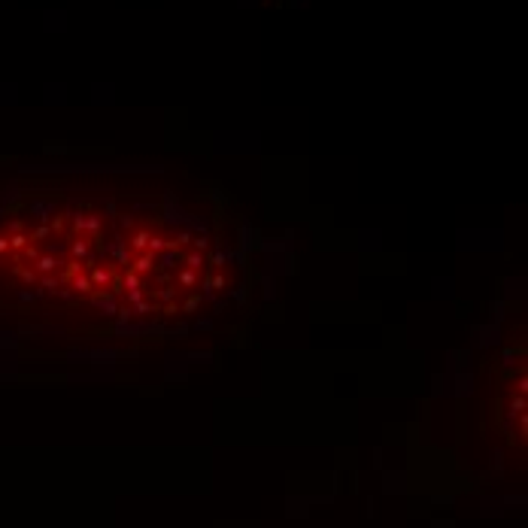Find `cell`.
<instances>
[{
  "instance_id": "6da1fadb",
  "label": "cell",
  "mask_w": 528,
  "mask_h": 528,
  "mask_svg": "<svg viewBox=\"0 0 528 528\" xmlns=\"http://www.w3.org/2000/svg\"><path fill=\"white\" fill-rule=\"evenodd\" d=\"M88 297H91V304H95V307L104 310V316H116V313H119V297L121 295H116L113 289H95Z\"/></svg>"
},
{
  "instance_id": "7a4b0ae2",
  "label": "cell",
  "mask_w": 528,
  "mask_h": 528,
  "mask_svg": "<svg viewBox=\"0 0 528 528\" xmlns=\"http://www.w3.org/2000/svg\"><path fill=\"white\" fill-rule=\"evenodd\" d=\"M106 255L113 258V267H121V271H125V267L131 264V258H134L125 237H113V243L106 246Z\"/></svg>"
},
{
  "instance_id": "3957f363",
  "label": "cell",
  "mask_w": 528,
  "mask_h": 528,
  "mask_svg": "<svg viewBox=\"0 0 528 528\" xmlns=\"http://www.w3.org/2000/svg\"><path fill=\"white\" fill-rule=\"evenodd\" d=\"M128 267H131V271H137L140 277H146V273L155 271V255H152V252H137Z\"/></svg>"
},
{
  "instance_id": "277c9868",
  "label": "cell",
  "mask_w": 528,
  "mask_h": 528,
  "mask_svg": "<svg viewBox=\"0 0 528 528\" xmlns=\"http://www.w3.org/2000/svg\"><path fill=\"white\" fill-rule=\"evenodd\" d=\"M70 252H73V262H82V264H91V240H86V237H76V240L70 243Z\"/></svg>"
},
{
  "instance_id": "5b68a950",
  "label": "cell",
  "mask_w": 528,
  "mask_h": 528,
  "mask_svg": "<svg viewBox=\"0 0 528 528\" xmlns=\"http://www.w3.org/2000/svg\"><path fill=\"white\" fill-rule=\"evenodd\" d=\"M176 295H179L176 282H164V286H158V289H149V297H152V301H158V304L176 301Z\"/></svg>"
},
{
  "instance_id": "8992f818",
  "label": "cell",
  "mask_w": 528,
  "mask_h": 528,
  "mask_svg": "<svg viewBox=\"0 0 528 528\" xmlns=\"http://www.w3.org/2000/svg\"><path fill=\"white\" fill-rule=\"evenodd\" d=\"M149 237H152L149 228H140V231H137V234L131 237V243H128V246H131V255H137V252H146Z\"/></svg>"
},
{
  "instance_id": "52a82bcc",
  "label": "cell",
  "mask_w": 528,
  "mask_h": 528,
  "mask_svg": "<svg viewBox=\"0 0 528 528\" xmlns=\"http://www.w3.org/2000/svg\"><path fill=\"white\" fill-rule=\"evenodd\" d=\"M195 286H197V271H191V267L179 271V277H176V289H195Z\"/></svg>"
},
{
  "instance_id": "ba28073f",
  "label": "cell",
  "mask_w": 528,
  "mask_h": 528,
  "mask_svg": "<svg viewBox=\"0 0 528 528\" xmlns=\"http://www.w3.org/2000/svg\"><path fill=\"white\" fill-rule=\"evenodd\" d=\"M182 262H186V267H191V271H201V267L206 264V258L195 249V252H186V255H182Z\"/></svg>"
},
{
  "instance_id": "9c48e42d",
  "label": "cell",
  "mask_w": 528,
  "mask_h": 528,
  "mask_svg": "<svg viewBox=\"0 0 528 528\" xmlns=\"http://www.w3.org/2000/svg\"><path fill=\"white\" fill-rule=\"evenodd\" d=\"M73 289L79 295H91V292H95V286H91V280L86 277V273H76V277H73Z\"/></svg>"
},
{
  "instance_id": "30bf717a",
  "label": "cell",
  "mask_w": 528,
  "mask_h": 528,
  "mask_svg": "<svg viewBox=\"0 0 528 528\" xmlns=\"http://www.w3.org/2000/svg\"><path fill=\"white\" fill-rule=\"evenodd\" d=\"M37 267H40L43 273H52V271H55V267H58V258H52V255H43L40 262H37Z\"/></svg>"
},
{
  "instance_id": "8fae6325",
  "label": "cell",
  "mask_w": 528,
  "mask_h": 528,
  "mask_svg": "<svg viewBox=\"0 0 528 528\" xmlns=\"http://www.w3.org/2000/svg\"><path fill=\"white\" fill-rule=\"evenodd\" d=\"M182 313H195L197 307H201V295H188L186 297V304H179Z\"/></svg>"
},
{
  "instance_id": "7c38bea8",
  "label": "cell",
  "mask_w": 528,
  "mask_h": 528,
  "mask_svg": "<svg viewBox=\"0 0 528 528\" xmlns=\"http://www.w3.org/2000/svg\"><path fill=\"white\" fill-rule=\"evenodd\" d=\"M210 267H213V271H222V267H225V252H222V249L213 252V255H210Z\"/></svg>"
},
{
  "instance_id": "4fadbf2b",
  "label": "cell",
  "mask_w": 528,
  "mask_h": 528,
  "mask_svg": "<svg viewBox=\"0 0 528 528\" xmlns=\"http://www.w3.org/2000/svg\"><path fill=\"white\" fill-rule=\"evenodd\" d=\"M162 310H164V316H176V313H182V307H179V301H167V304H164Z\"/></svg>"
},
{
  "instance_id": "5bb4252c",
  "label": "cell",
  "mask_w": 528,
  "mask_h": 528,
  "mask_svg": "<svg viewBox=\"0 0 528 528\" xmlns=\"http://www.w3.org/2000/svg\"><path fill=\"white\" fill-rule=\"evenodd\" d=\"M191 243H195L197 252H206V249H210V240H206V237H197V240H191Z\"/></svg>"
}]
</instances>
